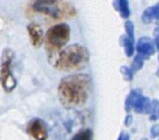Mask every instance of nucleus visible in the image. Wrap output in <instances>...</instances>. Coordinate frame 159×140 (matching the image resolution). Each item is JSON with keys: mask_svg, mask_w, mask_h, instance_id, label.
Here are the masks:
<instances>
[{"mask_svg": "<svg viewBox=\"0 0 159 140\" xmlns=\"http://www.w3.org/2000/svg\"><path fill=\"white\" fill-rule=\"evenodd\" d=\"M113 7L120 12V15L123 18H128L129 15H131L128 0H114Z\"/></svg>", "mask_w": 159, "mask_h": 140, "instance_id": "nucleus-11", "label": "nucleus"}, {"mask_svg": "<svg viewBox=\"0 0 159 140\" xmlns=\"http://www.w3.org/2000/svg\"><path fill=\"white\" fill-rule=\"evenodd\" d=\"M89 52L84 46L73 44L63 49L57 55L53 64L62 72L75 71L83 68L89 61Z\"/></svg>", "mask_w": 159, "mask_h": 140, "instance_id": "nucleus-2", "label": "nucleus"}, {"mask_svg": "<svg viewBox=\"0 0 159 140\" xmlns=\"http://www.w3.org/2000/svg\"><path fill=\"white\" fill-rule=\"evenodd\" d=\"M146 58L143 56V55L141 54H137L136 57L134 58L133 64H132V70L134 72H136L138 71V70H140L142 67H143V64H144V60H145Z\"/></svg>", "mask_w": 159, "mask_h": 140, "instance_id": "nucleus-15", "label": "nucleus"}, {"mask_svg": "<svg viewBox=\"0 0 159 140\" xmlns=\"http://www.w3.org/2000/svg\"><path fill=\"white\" fill-rule=\"evenodd\" d=\"M91 78L87 75H73L64 77L58 86V96L62 105L71 109L84 105L89 97Z\"/></svg>", "mask_w": 159, "mask_h": 140, "instance_id": "nucleus-1", "label": "nucleus"}, {"mask_svg": "<svg viewBox=\"0 0 159 140\" xmlns=\"http://www.w3.org/2000/svg\"><path fill=\"white\" fill-rule=\"evenodd\" d=\"M154 45L159 51V27H157L154 30Z\"/></svg>", "mask_w": 159, "mask_h": 140, "instance_id": "nucleus-20", "label": "nucleus"}, {"mask_svg": "<svg viewBox=\"0 0 159 140\" xmlns=\"http://www.w3.org/2000/svg\"><path fill=\"white\" fill-rule=\"evenodd\" d=\"M27 133L35 140H47L48 130L45 122L40 118H33L28 124Z\"/></svg>", "mask_w": 159, "mask_h": 140, "instance_id": "nucleus-6", "label": "nucleus"}, {"mask_svg": "<svg viewBox=\"0 0 159 140\" xmlns=\"http://www.w3.org/2000/svg\"><path fill=\"white\" fill-rule=\"evenodd\" d=\"M92 139H93V133L92 131L89 129L80 131L71 138V140H92Z\"/></svg>", "mask_w": 159, "mask_h": 140, "instance_id": "nucleus-14", "label": "nucleus"}, {"mask_svg": "<svg viewBox=\"0 0 159 140\" xmlns=\"http://www.w3.org/2000/svg\"><path fill=\"white\" fill-rule=\"evenodd\" d=\"M140 94H141V93L138 90H134V91L131 92V93H129V95L127 97L126 102H125V110H126V111H129L132 110L136 98Z\"/></svg>", "mask_w": 159, "mask_h": 140, "instance_id": "nucleus-13", "label": "nucleus"}, {"mask_svg": "<svg viewBox=\"0 0 159 140\" xmlns=\"http://www.w3.org/2000/svg\"><path fill=\"white\" fill-rule=\"evenodd\" d=\"M141 140H148V139H146V138H143V139H141Z\"/></svg>", "mask_w": 159, "mask_h": 140, "instance_id": "nucleus-23", "label": "nucleus"}, {"mask_svg": "<svg viewBox=\"0 0 159 140\" xmlns=\"http://www.w3.org/2000/svg\"><path fill=\"white\" fill-rule=\"evenodd\" d=\"M151 120H156L159 116V101L153 100L152 102V108H151Z\"/></svg>", "mask_w": 159, "mask_h": 140, "instance_id": "nucleus-16", "label": "nucleus"}, {"mask_svg": "<svg viewBox=\"0 0 159 140\" xmlns=\"http://www.w3.org/2000/svg\"><path fill=\"white\" fill-rule=\"evenodd\" d=\"M151 135L152 138L159 136V125H154L151 129Z\"/></svg>", "mask_w": 159, "mask_h": 140, "instance_id": "nucleus-19", "label": "nucleus"}, {"mask_svg": "<svg viewBox=\"0 0 159 140\" xmlns=\"http://www.w3.org/2000/svg\"><path fill=\"white\" fill-rule=\"evenodd\" d=\"M70 34L69 25L61 23L56 24L47 31L44 36L45 49L50 61L54 62L58 53L68 43Z\"/></svg>", "mask_w": 159, "mask_h": 140, "instance_id": "nucleus-3", "label": "nucleus"}, {"mask_svg": "<svg viewBox=\"0 0 159 140\" xmlns=\"http://www.w3.org/2000/svg\"><path fill=\"white\" fill-rule=\"evenodd\" d=\"M121 73L123 74V75L127 81H131L134 77V71L132 70V68L124 66L121 68Z\"/></svg>", "mask_w": 159, "mask_h": 140, "instance_id": "nucleus-18", "label": "nucleus"}, {"mask_svg": "<svg viewBox=\"0 0 159 140\" xmlns=\"http://www.w3.org/2000/svg\"><path fill=\"white\" fill-rule=\"evenodd\" d=\"M14 52L11 49H4L0 59V83L7 93L12 92L16 87V79L11 72Z\"/></svg>", "mask_w": 159, "mask_h": 140, "instance_id": "nucleus-5", "label": "nucleus"}, {"mask_svg": "<svg viewBox=\"0 0 159 140\" xmlns=\"http://www.w3.org/2000/svg\"><path fill=\"white\" fill-rule=\"evenodd\" d=\"M125 30H126L127 35L134 41V27L132 21H127L125 23Z\"/></svg>", "mask_w": 159, "mask_h": 140, "instance_id": "nucleus-17", "label": "nucleus"}, {"mask_svg": "<svg viewBox=\"0 0 159 140\" xmlns=\"http://www.w3.org/2000/svg\"><path fill=\"white\" fill-rule=\"evenodd\" d=\"M133 108L138 114H143V113L148 114V113H151L152 102L150 101V99L148 98V97L142 96L140 94L136 98Z\"/></svg>", "mask_w": 159, "mask_h": 140, "instance_id": "nucleus-9", "label": "nucleus"}, {"mask_svg": "<svg viewBox=\"0 0 159 140\" xmlns=\"http://www.w3.org/2000/svg\"><path fill=\"white\" fill-rule=\"evenodd\" d=\"M136 51L139 54L143 55L146 59L149 58L150 55L153 54L155 52L154 44L149 37H142L138 40L136 45Z\"/></svg>", "mask_w": 159, "mask_h": 140, "instance_id": "nucleus-8", "label": "nucleus"}, {"mask_svg": "<svg viewBox=\"0 0 159 140\" xmlns=\"http://www.w3.org/2000/svg\"><path fill=\"white\" fill-rule=\"evenodd\" d=\"M142 22L145 24H149L152 20L156 19L157 21L159 20V3L156 5L147 9L142 15Z\"/></svg>", "mask_w": 159, "mask_h": 140, "instance_id": "nucleus-10", "label": "nucleus"}, {"mask_svg": "<svg viewBox=\"0 0 159 140\" xmlns=\"http://www.w3.org/2000/svg\"><path fill=\"white\" fill-rule=\"evenodd\" d=\"M158 75H159V71H158Z\"/></svg>", "mask_w": 159, "mask_h": 140, "instance_id": "nucleus-24", "label": "nucleus"}, {"mask_svg": "<svg viewBox=\"0 0 159 140\" xmlns=\"http://www.w3.org/2000/svg\"><path fill=\"white\" fill-rule=\"evenodd\" d=\"M121 43L122 45L124 46V49H125V52L127 54V56H132L134 54V40L129 38L127 34L126 35H123L121 38Z\"/></svg>", "mask_w": 159, "mask_h": 140, "instance_id": "nucleus-12", "label": "nucleus"}, {"mask_svg": "<svg viewBox=\"0 0 159 140\" xmlns=\"http://www.w3.org/2000/svg\"><path fill=\"white\" fill-rule=\"evenodd\" d=\"M118 140H129V135L126 133H122L118 138Z\"/></svg>", "mask_w": 159, "mask_h": 140, "instance_id": "nucleus-21", "label": "nucleus"}, {"mask_svg": "<svg viewBox=\"0 0 159 140\" xmlns=\"http://www.w3.org/2000/svg\"><path fill=\"white\" fill-rule=\"evenodd\" d=\"M132 122H133V116L132 115H128L126 117V120H125V125L126 126H129V125L132 124Z\"/></svg>", "mask_w": 159, "mask_h": 140, "instance_id": "nucleus-22", "label": "nucleus"}, {"mask_svg": "<svg viewBox=\"0 0 159 140\" xmlns=\"http://www.w3.org/2000/svg\"><path fill=\"white\" fill-rule=\"evenodd\" d=\"M32 8L37 12L54 19L73 17L75 9L67 0H32Z\"/></svg>", "mask_w": 159, "mask_h": 140, "instance_id": "nucleus-4", "label": "nucleus"}, {"mask_svg": "<svg viewBox=\"0 0 159 140\" xmlns=\"http://www.w3.org/2000/svg\"><path fill=\"white\" fill-rule=\"evenodd\" d=\"M27 32L32 45L34 48H40L44 43V33L41 26L36 23H31L27 26Z\"/></svg>", "mask_w": 159, "mask_h": 140, "instance_id": "nucleus-7", "label": "nucleus"}]
</instances>
